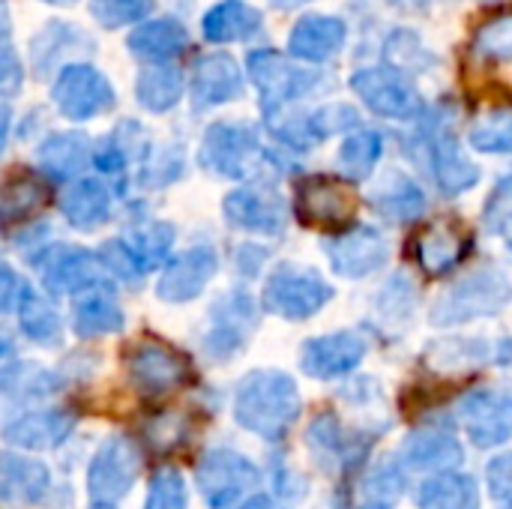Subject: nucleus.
<instances>
[{"mask_svg": "<svg viewBox=\"0 0 512 509\" xmlns=\"http://www.w3.org/2000/svg\"><path fill=\"white\" fill-rule=\"evenodd\" d=\"M18 291H21V285H18L15 273H12L6 264H0V315L12 309V303H15Z\"/></svg>", "mask_w": 512, "mask_h": 509, "instance_id": "obj_45", "label": "nucleus"}, {"mask_svg": "<svg viewBox=\"0 0 512 509\" xmlns=\"http://www.w3.org/2000/svg\"><path fill=\"white\" fill-rule=\"evenodd\" d=\"M261 156L255 132L246 126L216 123L201 147V165L210 171H219L225 177H243L252 171L255 159Z\"/></svg>", "mask_w": 512, "mask_h": 509, "instance_id": "obj_10", "label": "nucleus"}, {"mask_svg": "<svg viewBox=\"0 0 512 509\" xmlns=\"http://www.w3.org/2000/svg\"><path fill=\"white\" fill-rule=\"evenodd\" d=\"M12 351H15V348H12L9 336H6V333H0V363H6V360L12 357Z\"/></svg>", "mask_w": 512, "mask_h": 509, "instance_id": "obj_48", "label": "nucleus"}, {"mask_svg": "<svg viewBox=\"0 0 512 509\" xmlns=\"http://www.w3.org/2000/svg\"><path fill=\"white\" fill-rule=\"evenodd\" d=\"M234 509H279L273 504V498H267V495H252V498H243L240 504Z\"/></svg>", "mask_w": 512, "mask_h": 509, "instance_id": "obj_46", "label": "nucleus"}, {"mask_svg": "<svg viewBox=\"0 0 512 509\" xmlns=\"http://www.w3.org/2000/svg\"><path fill=\"white\" fill-rule=\"evenodd\" d=\"M39 156H42V165H45L51 174L69 177V174L81 171L84 162H87V138L78 135V132H75V135H72V132L54 135V138L45 141V147H42Z\"/></svg>", "mask_w": 512, "mask_h": 509, "instance_id": "obj_33", "label": "nucleus"}, {"mask_svg": "<svg viewBox=\"0 0 512 509\" xmlns=\"http://www.w3.org/2000/svg\"><path fill=\"white\" fill-rule=\"evenodd\" d=\"M138 102L150 111H168L180 93H183V75L180 69L168 66V63H159V66H150L141 72L138 78Z\"/></svg>", "mask_w": 512, "mask_h": 509, "instance_id": "obj_30", "label": "nucleus"}, {"mask_svg": "<svg viewBox=\"0 0 512 509\" xmlns=\"http://www.w3.org/2000/svg\"><path fill=\"white\" fill-rule=\"evenodd\" d=\"M48 492L51 474L42 462L15 450H0V507L30 509L42 504Z\"/></svg>", "mask_w": 512, "mask_h": 509, "instance_id": "obj_9", "label": "nucleus"}, {"mask_svg": "<svg viewBox=\"0 0 512 509\" xmlns=\"http://www.w3.org/2000/svg\"><path fill=\"white\" fill-rule=\"evenodd\" d=\"M6 132H9V108L0 102V153L6 147Z\"/></svg>", "mask_w": 512, "mask_h": 509, "instance_id": "obj_47", "label": "nucleus"}, {"mask_svg": "<svg viewBox=\"0 0 512 509\" xmlns=\"http://www.w3.org/2000/svg\"><path fill=\"white\" fill-rule=\"evenodd\" d=\"M357 198L336 177H309L297 192V216L306 225H342L354 216Z\"/></svg>", "mask_w": 512, "mask_h": 509, "instance_id": "obj_11", "label": "nucleus"}, {"mask_svg": "<svg viewBox=\"0 0 512 509\" xmlns=\"http://www.w3.org/2000/svg\"><path fill=\"white\" fill-rule=\"evenodd\" d=\"M276 6H282V9H288V6H300V3H306V0H273Z\"/></svg>", "mask_w": 512, "mask_h": 509, "instance_id": "obj_50", "label": "nucleus"}, {"mask_svg": "<svg viewBox=\"0 0 512 509\" xmlns=\"http://www.w3.org/2000/svg\"><path fill=\"white\" fill-rule=\"evenodd\" d=\"M93 509H114V504H93Z\"/></svg>", "mask_w": 512, "mask_h": 509, "instance_id": "obj_51", "label": "nucleus"}, {"mask_svg": "<svg viewBox=\"0 0 512 509\" xmlns=\"http://www.w3.org/2000/svg\"><path fill=\"white\" fill-rule=\"evenodd\" d=\"M243 93L240 66L228 54H207L192 69V99L198 108L231 102Z\"/></svg>", "mask_w": 512, "mask_h": 509, "instance_id": "obj_18", "label": "nucleus"}, {"mask_svg": "<svg viewBox=\"0 0 512 509\" xmlns=\"http://www.w3.org/2000/svg\"><path fill=\"white\" fill-rule=\"evenodd\" d=\"M63 207V216L81 228V231H90L96 225H102L111 213V195L108 189L99 183V180H78L60 201Z\"/></svg>", "mask_w": 512, "mask_h": 509, "instance_id": "obj_26", "label": "nucleus"}, {"mask_svg": "<svg viewBox=\"0 0 512 509\" xmlns=\"http://www.w3.org/2000/svg\"><path fill=\"white\" fill-rule=\"evenodd\" d=\"M156 432H162V438H156L153 447H156V450H174V447L186 438V423H183V417H177V414H162V417H156V420L150 423V429H147V435H156Z\"/></svg>", "mask_w": 512, "mask_h": 509, "instance_id": "obj_42", "label": "nucleus"}, {"mask_svg": "<svg viewBox=\"0 0 512 509\" xmlns=\"http://www.w3.org/2000/svg\"><path fill=\"white\" fill-rule=\"evenodd\" d=\"M57 108L72 120H90L114 108V90L108 78L93 66H66L54 84Z\"/></svg>", "mask_w": 512, "mask_h": 509, "instance_id": "obj_7", "label": "nucleus"}, {"mask_svg": "<svg viewBox=\"0 0 512 509\" xmlns=\"http://www.w3.org/2000/svg\"><path fill=\"white\" fill-rule=\"evenodd\" d=\"M18 318H21V330L30 342L51 345V348L60 345V339H63L60 315L54 312V306H48L45 297H39L27 285L18 291Z\"/></svg>", "mask_w": 512, "mask_h": 509, "instance_id": "obj_27", "label": "nucleus"}, {"mask_svg": "<svg viewBox=\"0 0 512 509\" xmlns=\"http://www.w3.org/2000/svg\"><path fill=\"white\" fill-rule=\"evenodd\" d=\"M99 276V264L93 255L81 252V249H63L48 261L45 270V288L51 291H81L90 282H96Z\"/></svg>", "mask_w": 512, "mask_h": 509, "instance_id": "obj_29", "label": "nucleus"}, {"mask_svg": "<svg viewBox=\"0 0 512 509\" xmlns=\"http://www.w3.org/2000/svg\"><path fill=\"white\" fill-rule=\"evenodd\" d=\"M102 261H105L114 273H120L123 279H138V276L144 273L141 264H138V258H135V252H132V246H126V243H120V240L105 243Z\"/></svg>", "mask_w": 512, "mask_h": 509, "instance_id": "obj_41", "label": "nucleus"}, {"mask_svg": "<svg viewBox=\"0 0 512 509\" xmlns=\"http://www.w3.org/2000/svg\"><path fill=\"white\" fill-rule=\"evenodd\" d=\"M471 243L468 234L456 225V222H432L423 228L420 240H417V258L420 267L432 276L453 270L465 255H468Z\"/></svg>", "mask_w": 512, "mask_h": 509, "instance_id": "obj_20", "label": "nucleus"}, {"mask_svg": "<svg viewBox=\"0 0 512 509\" xmlns=\"http://www.w3.org/2000/svg\"><path fill=\"white\" fill-rule=\"evenodd\" d=\"M75 429V414L66 408H48V411H30L15 417L3 426V441L18 450H54L60 447Z\"/></svg>", "mask_w": 512, "mask_h": 509, "instance_id": "obj_14", "label": "nucleus"}, {"mask_svg": "<svg viewBox=\"0 0 512 509\" xmlns=\"http://www.w3.org/2000/svg\"><path fill=\"white\" fill-rule=\"evenodd\" d=\"M225 216L231 225L255 234H279L285 228V207L276 192L267 189H237L225 198Z\"/></svg>", "mask_w": 512, "mask_h": 509, "instance_id": "obj_17", "label": "nucleus"}, {"mask_svg": "<svg viewBox=\"0 0 512 509\" xmlns=\"http://www.w3.org/2000/svg\"><path fill=\"white\" fill-rule=\"evenodd\" d=\"M474 51L486 60H512V12L501 15L495 21H489L477 39H474Z\"/></svg>", "mask_w": 512, "mask_h": 509, "instance_id": "obj_37", "label": "nucleus"}, {"mask_svg": "<svg viewBox=\"0 0 512 509\" xmlns=\"http://www.w3.org/2000/svg\"><path fill=\"white\" fill-rule=\"evenodd\" d=\"M351 87L381 117H411L420 111V93L396 69H363L351 78Z\"/></svg>", "mask_w": 512, "mask_h": 509, "instance_id": "obj_8", "label": "nucleus"}, {"mask_svg": "<svg viewBox=\"0 0 512 509\" xmlns=\"http://www.w3.org/2000/svg\"><path fill=\"white\" fill-rule=\"evenodd\" d=\"M471 144L486 153H512V111H498L471 132Z\"/></svg>", "mask_w": 512, "mask_h": 509, "instance_id": "obj_39", "label": "nucleus"}, {"mask_svg": "<svg viewBox=\"0 0 512 509\" xmlns=\"http://www.w3.org/2000/svg\"><path fill=\"white\" fill-rule=\"evenodd\" d=\"M408 456H411L414 465H429V468H444L447 471V465H456L462 459V450L444 432H423L420 438H414L408 444Z\"/></svg>", "mask_w": 512, "mask_h": 509, "instance_id": "obj_35", "label": "nucleus"}, {"mask_svg": "<svg viewBox=\"0 0 512 509\" xmlns=\"http://www.w3.org/2000/svg\"><path fill=\"white\" fill-rule=\"evenodd\" d=\"M144 468L141 447L129 435H111L93 453L87 468V492L93 504H117L138 483Z\"/></svg>", "mask_w": 512, "mask_h": 509, "instance_id": "obj_2", "label": "nucleus"}, {"mask_svg": "<svg viewBox=\"0 0 512 509\" xmlns=\"http://www.w3.org/2000/svg\"><path fill=\"white\" fill-rule=\"evenodd\" d=\"M234 417L246 432H252L264 441L285 438L288 429L300 417L297 384L288 375L270 372V369L246 375L237 387Z\"/></svg>", "mask_w": 512, "mask_h": 509, "instance_id": "obj_1", "label": "nucleus"}, {"mask_svg": "<svg viewBox=\"0 0 512 509\" xmlns=\"http://www.w3.org/2000/svg\"><path fill=\"white\" fill-rule=\"evenodd\" d=\"M512 297L510 282L498 270L474 273L462 285H456L435 309V324H456L465 318H480L498 312Z\"/></svg>", "mask_w": 512, "mask_h": 509, "instance_id": "obj_6", "label": "nucleus"}, {"mask_svg": "<svg viewBox=\"0 0 512 509\" xmlns=\"http://www.w3.org/2000/svg\"><path fill=\"white\" fill-rule=\"evenodd\" d=\"M219 258L210 246H195L189 252H183L180 258H174L165 270V276L159 279V297L168 303H186L192 297H198L207 282L216 276Z\"/></svg>", "mask_w": 512, "mask_h": 509, "instance_id": "obj_16", "label": "nucleus"}, {"mask_svg": "<svg viewBox=\"0 0 512 509\" xmlns=\"http://www.w3.org/2000/svg\"><path fill=\"white\" fill-rule=\"evenodd\" d=\"M345 42V24L330 15H306L297 21L288 51L300 60H327Z\"/></svg>", "mask_w": 512, "mask_h": 509, "instance_id": "obj_21", "label": "nucleus"}, {"mask_svg": "<svg viewBox=\"0 0 512 509\" xmlns=\"http://www.w3.org/2000/svg\"><path fill=\"white\" fill-rule=\"evenodd\" d=\"M45 3H57V6H63V3H72V0H45Z\"/></svg>", "mask_w": 512, "mask_h": 509, "instance_id": "obj_52", "label": "nucleus"}, {"mask_svg": "<svg viewBox=\"0 0 512 509\" xmlns=\"http://www.w3.org/2000/svg\"><path fill=\"white\" fill-rule=\"evenodd\" d=\"M150 6H153V0H90L93 18L108 30L141 21L150 12Z\"/></svg>", "mask_w": 512, "mask_h": 509, "instance_id": "obj_38", "label": "nucleus"}, {"mask_svg": "<svg viewBox=\"0 0 512 509\" xmlns=\"http://www.w3.org/2000/svg\"><path fill=\"white\" fill-rule=\"evenodd\" d=\"M126 369L141 396H165L189 381V363L174 348L153 339L126 351Z\"/></svg>", "mask_w": 512, "mask_h": 509, "instance_id": "obj_5", "label": "nucleus"}, {"mask_svg": "<svg viewBox=\"0 0 512 509\" xmlns=\"http://www.w3.org/2000/svg\"><path fill=\"white\" fill-rule=\"evenodd\" d=\"M48 204V183L36 171H18L12 174L0 189V222L15 225L27 222L30 216L42 213Z\"/></svg>", "mask_w": 512, "mask_h": 509, "instance_id": "obj_22", "label": "nucleus"}, {"mask_svg": "<svg viewBox=\"0 0 512 509\" xmlns=\"http://www.w3.org/2000/svg\"><path fill=\"white\" fill-rule=\"evenodd\" d=\"M486 228L492 234H507L512 231V177L501 180L492 192V198L486 201Z\"/></svg>", "mask_w": 512, "mask_h": 509, "instance_id": "obj_40", "label": "nucleus"}, {"mask_svg": "<svg viewBox=\"0 0 512 509\" xmlns=\"http://www.w3.org/2000/svg\"><path fill=\"white\" fill-rule=\"evenodd\" d=\"M435 174L444 192L459 195L465 189H471L480 177L477 165H471L462 153V147L453 138H441L435 144Z\"/></svg>", "mask_w": 512, "mask_h": 509, "instance_id": "obj_31", "label": "nucleus"}, {"mask_svg": "<svg viewBox=\"0 0 512 509\" xmlns=\"http://www.w3.org/2000/svg\"><path fill=\"white\" fill-rule=\"evenodd\" d=\"M327 255H330V264L339 276L360 279V276H369L372 270L387 264L390 246L375 228L357 225V228L345 231L342 237L330 240Z\"/></svg>", "mask_w": 512, "mask_h": 509, "instance_id": "obj_13", "label": "nucleus"}, {"mask_svg": "<svg viewBox=\"0 0 512 509\" xmlns=\"http://www.w3.org/2000/svg\"><path fill=\"white\" fill-rule=\"evenodd\" d=\"M510 252H512V243H510Z\"/></svg>", "mask_w": 512, "mask_h": 509, "instance_id": "obj_53", "label": "nucleus"}, {"mask_svg": "<svg viewBox=\"0 0 512 509\" xmlns=\"http://www.w3.org/2000/svg\"><path fill=\"white\" fill-rule=\"evenodd\" d=\"M489 489L498 501H512V453L489 465Z\"/></svg>", "mask_w": 512, "mask_h": 509, "instance_id": "obj_44", "label": "nucleus"}, {"mask_svg": "<svg viewBox=\"0 0 512 509\" xmlns=\"http://www.w3.org/2000/svg\"><path fill=\"white\" fill-rule=\"evenodd\" d=\"M189 36L186 30L171 21V18H159V21H147L141 27L132 30L129 36V48L138 54V57H147V60H159V63H168L171 57L183 54Z\"/></svg>", "mask_w": 512, "mask_h": 509, "instance_id": "obj_25", "label": "nucleus"}, {"mask_svg": "<svg viewBox=\"0 0 512 509\" xmlns=\"http://www.w3.org/2000/svg\"><path fill=\"white\" fill-rule=\"evenodd\" d=\"M333 297V288L315 273L303 267H279L267 285H264V309L288 318V321H303L312 318L318 309H324Z\"/></svg>", "mask_w": 512, "mask_h": 509, "instance_id": "obj_4", "label": "nucleus"}, {"mask_svg": "<svg viewBox=\"0 0 512 509\" xmlns=\"http://www.w3.org/2000/svg\"><path fill=\"white\" fill-rule=\"evenodd\" d=\"M378 156H381V135H375V132H357V135H351L342 144L339 165L345 168L348 177L363 180V177L372 174Z\"/></svg>", "mask_w": 512, "mask_h": 509, "instance_id": "obj_36", "label": "nucleus"}, {"mask_svg": "<svg viewBox=\"0 0 512 509\" xmlns=\"http://www.w3.org/2000/svg\"><path fill=\"white\" fill-rule=\"evenodd\" d=\"M399 6H405V9H417V6H423L426 0H396Z\"/></svg>", "mask_w": 512, "mask_h": 509, "instance_id": "obj_49", "label": "nucleus"}, {"mask_svg": "<svg viewBox=\"0 0 512 509\" xmlns=\"http://www.w3.org/2000/svg\"><path fill=\"white\" fill-rule=\"evenodd\" d=\"M123 327V312L111 300V294H87L72 309V330L81 339H96L117 333Z\"/></svg>", "mask_w": 512, "mask_h": 509, "instance_id": "obj_28", "label": "nucleus"}, {"mask_svg": "<svg viewBox=\"0 0 512 509\" xmlns=\"http://www.w3.org/2000/svg\"><path fill=\"white\" fill-rule=\"evenodd\" d=\"M261 12L240 0H225L204 15V36L210 42H240L258 33Z\"/></svg>", "mask_w": 512, "mask_h": 509, "instance_id": "obj_24", "label": "nucleus"}, {"mask_svg": "<svg viewBox=\"0 0 512 509\" xmlns=\"http://www.w3.org/2000/svg\"><path fill=\"white\" fill-rule=\"evenodd\" d=\"M420 509H477V486L471 477L444 474L423 486Z\"/></svg>", "mask_w": 512, "mask_h": 509, "instance_id": "obj_32", "label": "nucleus"}, {"mask_svg": "<svg viewBox=\"0 0 512 509\" xmlns=\"http://www.w3.org/2000/svg\"><path fill=\"white\" fill-rule=\"evenodd\" d=\"M249 72H252L261 96H264L267 111L297 99L315 81L312 72H303L300 66H294L288 57H282L276 51H255V54H249Z\"/></svg>", "mask_w": 512, "mask_h": 509, "instance_id": "obj_12", "label": "nucleus"}, {"mask_svg": "<svg viewBox=\"0 0 512 509\" xmlns=\"http://www.w3.org/2000/svg\"><path fill=\"white\" fill-rule=\"evenodd\" d=\"M21 87V60L15 48L0 36V96H12Z\"/></svg>", "mask_w": 512, "mask_h": 509, "instance_id": "obj_43", "label": "nucleus"}, {"mask_svg": "<svg viewBox=\"0 0 512 509\" xmlns=\"http://www.w3.org/2000/svg\"><path fill=\"white\" fill-rule=\"evenodd\" d=\"M189 507V486L177 468H162L147 483V498L141 509H186Z\"/></svg>", "mask_w": 512, "mask_h": 509, "instance_id": "obj_34", "label": "nucleus"}, {"mask_svg": "<svg viewBox=\"0 0 512 509\" xmlns=\"http://www.w3.org/2000/svg\"><path fill=\"white\" fill-rule=\"evenodd\" d=\"M258 480H261L258 468L243 453L228 447H216L204 453L195 471L198 495L210 509L237 507L258 486Z\"/></svg>", "mask_w": 512, "mask_h": 509, "instance_id": "obj_3", "label": "nucleus"}, {"mask_svg": "<svg viewBox=\"0 0 512 509\" xmlns=\"http://www.w3.org/2000/svg\"><path fill=\"white\" fill-rule=\"evenodd\" d=\"M372 207L390 222H411L423 213L426 198H423V189L411 177L393 171L372 192Z\"/></svg>", "mask_w": 512, "mask_h": 509, "instance_id": "obj_23", "label": "nucleus"}, {"mask_svg": "<svg viewBox=\"0 0 512 509\" xmlns=\"http://www.w3.org/2000/svg\"><path fill=\"white\" fill-rule=\"evenodd\" d=\"M366 354V342L357 333H333L303 345L300 366L312 378H339L348 375Z\"/></svg>", "mask_w": 512, "mask_h": 509, "instance_id": "obj_15", "label": "nucleus"}, {"mask_svg": "<svg viewBox=\"0 0 512 509\" xmlns=\"http://www.w3.org/2000/svg\"><path fill=\"white\" fill-rule=\"evenodd\" d=\"M462 417L474 444H501L512 432V402L495 393H474L462 405Z\"/></svg>", "mask_w": 512, "mask_h": 509, "instance_id": "obj_19", "label": "nucleus"}]
</instances>
